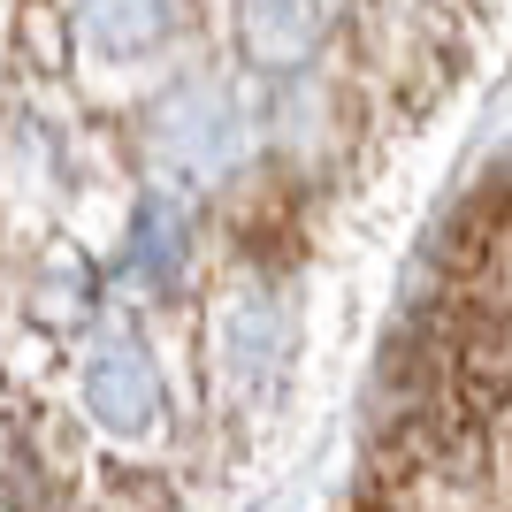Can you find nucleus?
<instances>
[{"mask_svg": "<svg viewBox=\"0 0 512 512\" xmlns=\"http://www.w3.org/2000/svg\"><path fill=\"white\" fill-rule=\"evenodd\" d=\"M337 512H512V176L428 237Z\"/></svg>", "mask_w": 512, "mask_h": 512, "instance_id": "obj_1", "label": "nucleus"}]
</instances>
